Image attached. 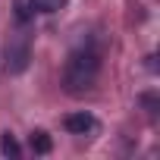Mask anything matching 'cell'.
Wrapping results in <instances>:
<instances>
[{"label": "cell", "instance_id": "6", "mask_svg": "<svg viewBox=\"0 0 160 160\" xmlns=\"http://www.w3.org/2000/svg\"><path fill=\"white\" fill-rule=\"evenodd\" d=\"M28 3H32L35 13H57V10L66 7V0H28Z\"/></svg>", "mask_w": 160, "mask_h": 160}, {"label": "cell", "instance_id": "4", "mask_svg": "<svg viewBox=\"0 0 160 160\" xmlns=\"http://www.w3.org/2000/svg\"><path fill=\"white\" fill-rule=\"evenodd\" d=\"M0 154H3V157H19L22 154V148H19V141L13 138V132H3V138H0Z\"/></svg>", "mask_w": 160, "mask_h": 160}, {"label": "cell", "instance_id": "5", "mask_svg": "<svg viewBox=\"0 0 160 160\" xmlns=\"http://www.w3.org/2000/svg\"><path fill=\"white\" fill-rule=\"evenodd\" d=\"M50 148H53V141H50V135L47 132H32V151L35 154H50Z\"/></svg>", "mask_w": 160, "mask_h": 160}, {"label": "cell", "instance_id": "1", "mask_svg": "<svg viewBox=\"0 0 160 160\" xmlns=\"http://www.w3.org/2000/svg\"><path fill=\"white\" fill-rule=\"evenodd\" d=\"M98 75H101V53H98V47L82 44V47H75V50L66 57L63 88H66L69 94H85V91L94 88Z\"/></svg>", "mask_w": 160, "mask_h": 160}, {"label": "cell", "instance_id": "2", "mask_svg": "<svg viewBox=\"0 0 160 160\" xmlns=\"http://www.w3.org/2000/svg\"><path fill=\"white\" fill-rule=\"evenodd\" d=\"M63 126H66L69 135H91V132L98 129V119H94L91 113H85V110H78V113H69V116L63 119Z\"/></svg>", "mask_w": 160, "mask_h": 160}, {"label": "cell", "instance_id": "3", "mask_svg": "<svg viewBox=\"0 0 160 160\" xmlns=\"http://www.w3.org/2000/svg\"><path fill=\"white\" fill-rule=\"evenodd\" d=\"M28 66V44L19 41V44H10L7 47V69L10 72H22Z\"/></svg>", "mask_w": 160, "mask_h": 160}]
</instances>
